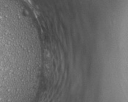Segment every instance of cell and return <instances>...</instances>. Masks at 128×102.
<instances>
[{
    "mask_svg": "<svg viewBox=\"0 0 128 102\" xmlns=\"http://www.w3.org/2000/svg\"><path fill=\"white\" fill-rule=\"evenodd\" d=\"M18 54V45L15 46L14 42L10 41L1 40L0 38V59L1 58L8 57L16 55Z\"/></svg>",
    "mask_w": 128,
    "mask_h": 102,
    "instance_id": "6da1fadb",
    "label": "cell"
}]
</instances>
